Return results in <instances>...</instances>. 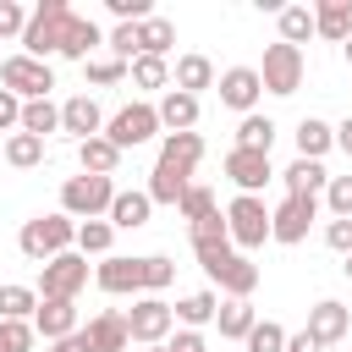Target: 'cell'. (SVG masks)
<instances>
[{
	"label": "cell",
	"instance_id": "11",
	"mask_svg": "<svg viewBox=\"0 0 352 352\" xmlns=\"http://www.w3.org/2000/svg\"><path fill=\"white\" fill-rule=\"evenodd\" d=\"M192 253H198V264L204 270H214L226 253H231V231H226V214L214 209V214H204L198 226H192Z\"/></svg>",
	"mask_w": 352,
	"mask_h": 352
},
{
	"label": "cell",
	"instance_id": "7",
	"mask_svg": "<svg viewBox=\"0 0 352 352\" xmlns=\"http://www.w3.org/2000/svg\"><path fill=\"white\" fill-rule=\"evenodd\" d=\"M170 324H176V314H170V302H160V297H138L132 314H126V336H132L138 346H160V341L170 336Z\"/></svg>",
	"mask_w": 352,
	"mask_h": 352
},
{
	"label": "cell",
	"instance_id": "19",
	"mask_svg": "<svg viewBox=\"0 0 352 352\" xmlns=\"http://www.w3.org/2000/svg\"><path fill=\"white\" fill-rule=\"evenodd\" d=\"M346 330H352V314H346L341 302H314V308H308V336H314L319 346L341 341Z\"/></svg>",
	"mask_w": 352,
	"mask_h": 352
},
{
	"label": "cell",
	"instance_id": "53",
	"mask_svg": "<svg viewBox=\"0 0 352 352\" xmlns=\"http://www.w3.org/2000/svg\"><path fill=\"white\" fill-rule=\"evenodd\" d=\"M286 352H324V346H319V341L302 330V336H286Z\"/></svg>",
	"mask_w": 352,
	"mask_h": 352
},
{
	"label": "cell",
	"instance_id": "28",
	"mask_svg": "<svg viewBox=\"0 0 352 352\" xmlns=\"http://www.w3.org/2000/svg\"><path fill=\"white\" fill-rule=\"evenodd\" d=\"M330 143H336V126H324V121H314V116L297 121V160H319Z\"/></svg>",
	"mask_w": 352,
	"mask_h": 352
},
{
	"label": "cell",
	"instance_id": "52",
	"mask_svg": "<svg viewBox=\"0 0 352 352\" xmlns=\"http://www.w3.org/2000/svg\"><path fill=\"white\" fill-rule=\"evenodd\" d=\"M50 352H88V341H82V330H72V336L50 341Z\"/></svg>",
	"mask_w": 352,
	"mask_h": 352
},
{
	"label": "cell",
	"instance_id": "33",
	"mask_svg": "<svg viewBox=\"0 0 352 352\" xmlns=\"http://www.w3.org/2000/svg\"><path fill=\"white\" fill-rule=\"evenodd\" d=\"M55 126H60V110H55L50 99H28V104H22V132L44 138V132H55Z\"/></svg>",
	"mask_w": 352,
	"mask_h": 352
},
{
	"label": "cell",
	"instance_id": "55",
	"mask_svg": "<svg viewBox=\"0 0 352 352\" xmlns=\"http://www.w3.org/2000/svg\"><path fill=\"white\" fill-rule=\"evenodd\" d=\"M346 60H352V33H346Z\"/></svg>",
	"mask_w": 352,
	"mask_h": 352
},
{
	"label": "cell",
	"instance_id": "57",
	"mask_svg": "<svg viewBox=\"0 0 352 352\" xmlns=\"http://www.w3.org/2000/svg\"><path fill=\"white\" fill-rule=\"evenodd\" d=\"M143 352H165V346H143Z\"/></svg>",
	"mask_w": 352,
	"mask_h": 352
},
{
	"label": "cell",
	"instance_id": "50",
	"mask_svg": "<svg viewBox=\"0 0 352 352\" xmlns=\"http://www.w3.org/2000/svg\"><path fill=\"white\" fill-rule=\"evenodd\" d=\"M6 126H22V99L0 88V132H6Z\"/></svg>",
	"mask_w": 352,
	"mask_h": 352
},
{
	"label": "cell",
	"instance_id": "15",
	"mask_svg": "<svg viewBox=\"0 0 352 352\" xmlns=\"http://www.w3.org/2000/svg\"><path fill=\"white\" fill-rule=\"evenodd\" d=\"M258 94H264V82H258L253 66H231V72L220 77V104H231V110H248V116H253Z\"/></svg>",
	"mask_w": 352,
	"mask_h": 352
},
{
	"label": "cell",
	"instance_id": "2",
	"mask_svg": "<svg viewBox=\"0 0 352 352\" xmlns=\"http://www.w3.org/2000/svg\"><path fill=\"white\" fill-rule=\"evenodd\" d=\"M110 198H116V182L110 176H72L66 187H60V209L66 214H77V220H99V214H110Z\"/></svg>",
	"mask_w": 352,
	"mask_h": 352
},
{
	"label": "cell",
	"instance_id": "14",
	"mask_svg": "<svg viewBox=\"0 0 352 352\" xmlns=\"http://www.w3.org/2000/svg\"><path fill=\"white\" fill-rule=\"evenodd\" d=\"M104 38H99V28H94V16H66V28H60V50L55 55H66V60H94V50H99Z\"/></svg>",
	"mask_w": 352,
	"mask_h": 352
},
{
	"label": "cell",
	"instance_id": "21",
	"mask_svg": "<svg viewBox=\"0 0 352 352\" xmlns=\"http://www.w3.org/2000/svg\"><path fill=\"white\" fill-rule=\"evenodd\" d=\"M280 176H286V192H292V198H314L319 187H330V170H324L319 160H292Z\"/></svg>",
	"mask_w": 352,
	"mask_h": 352
},
{
	"label": "cell",
	"instance_id": "41",
	"mask_svg": "<svg viewBox=\"0 0 352 352\" xmlns=\"http://www.w3.org/2000/svg\"><path fill=\"white\" fill-rule=\"evenodd\" d=\"M248 352H286V330H280L275 319L253 324V330H248Z\"/></svg>",
	"mask_w": 352,
	"mask_h": 352
},
{
	"label": "cell",
	"instance_id": "20",
	"mask_svg": "<svg viewBox=\"0 0 352 352\" xmlns=\"http://www.w3.org/2000/svg\"><path fill=\"white\" fill-rule=\"evenodd\" d=\"M94 280L99 292H143V258H104Z\"/></svg>",
	"mask_w": 352,
	"mask_h": 352
},
{
	"label": "cell",
	"instance_id": "23",
	"mask_svg": "<svg viewBox=\"0 0 352 352\" xmlns=\"http://www.w3.org/2000/svg\"><path fill=\"white\" fill-rule=\"evenodd\" d=\"M314 33L346 44V33H352V0H324V6L314 11Z\"/></svg>",
	"mask_w": 352,
	"mask_h": 352
},
{
	"label": "cell",
	"instance_id": "27",
	"mask_svg": "<svg viewBox=\"0 0 352 352\" xmlns=\"http://www.w3.org/2000/svg\"><path fill=\"white\" fill-rule=\"evenodd\" d=\"M198 88H214V66L204 55H182L176 60V94H192L198 99Z\"/></svg>",
	"mask_w": 352,
	"mask_h": 352
},
{
	"label": "cell",
	"instance_id": "22",
	"mask_svg": "<svg viewBox=\"0 0 352 352\" xmlns=\"http://www.w3.org/2000/svg\"><path fill=\"white\" fill-rule=\"evenodd\" d=\"M154 116H160V126H170V132H192V121H198V99L170 88V94L154 104Z\"/></svg>",
	"mask_w": 352,
	"mask_h": 352
},
{
	"label": "cell",
	"instance_id": "10",
	"mask_svg": "<svg viewBox=\"0 0 352 352\" xmlns=\"http://www.w3.org/2000/svg\"><path fill=\"white\" fill-rule=\"evenodd\" d=\"M314 220H319V198H292L286 192V204L270 214V236L275 242H302Z\"/></svg>",
	"mask_w": 352,
	"mask_h": 352
},
{
	"label": "cell",
	"instance_id": "26",
	"mask_svg": "<svg viewBox=\"0 0 352 352\" xmlns=\"http://www.w3.org/2000/svg\"><path fill=\"white\" fill-rule=\"evenodd\" d=\"M148 192H116L110 198V226H121V231H138L143 220H148Z\"/></svg>",
	"mask_w": 352,
	"mask_h": 352
},
{
	"label": "cell",
	"instance_id": "56",
	"mask_svg": "<svg viewBox=\"0 0 352 352\" xmlns=\"http://www.w3.org/2000/svg\"><path fill=\"white\" fill-rule=\"evenodd\" d=\"M346 280H352V253H346Z\"/></svg>",
	"mask_w": 352,
	"mask_h": 352
},
{
	"label": "cell",
	"instance_id": "30",
	"mask_svg": "<svg viewBox=\"0 0 352 352\" xmlns=\"http://www.w3.org/2000/svg\"><path fill=\"white\" fill-rule=\"evenodd\" d=\"M270 143H275V121H270V116H242V126H236V148L270 154Z\"/></svg>",
	"mask_w": 352,
	"mask_h": 352
},
{
	"label": "cell",
	"instance_id": "42",
	"mask_svg": "<svg viewBox=\"0 0 352 352\" xmlns=\"http://www.w3.org/2000/svg\"><path fill=\"white\" fill-rule=\"evenodd\" d=\"M33 346V324L28 319H0V352H28Z\"/></svg>",
	"mask_w": 352,
	"mask_h": 352
},
{
	"label": "cell",
	"instance_id": "9",
	"mask_svg": "<svg viewBox=\"0 0 352 352\" xmlns=\"http://www.w3.org/2000/svg\"><path fill=\"white\" fill-rule=\"evenodd\" d=\"M154 132H160L154 104H126V110H116V116H110V126H104V138H110L116 148H138V143H148Z\"/></svg>",
	"mask_w": 352,
	"mask_h": 352
},
{
	"label": "cell",
	"instance_id": "46",
	"mask_svg": "<svg viewBox=\"0 0 352 352\" xmlns=\"http://www.w3.org/2000/svg\"><path fill=\"white\" fill-rule=\"evenodd\" d=\"M330 209H336V220H352V176H330Z\"/></svg>",
	"mask_w": 352,
	"mask_h": 352
},
{
	"label": "cell",
	"instance_id": "34",
	"mask_svg": "<svg viewBox=\"0 0 352 352\" xmlns=\"http://www.w3.org/2000/svg\"><path fill=\"white\" fill-rule=\"evenodd\" d=\"M6 160H11L16 170L38 165V160H44V138H33V132H11V138H6Z\"/></svg>",
	"mask_w": 352,
	"mask_h": 352
},
{
	"label": "cell",
	"instance_id": "24",
	"mask_svg": "<svg viewBox=\"0 0 352 352\" xmlns=\"http://www.w3.org/2000/svg\"><path fill=\"white\" fill-rule=\"evenodd\" d=\"M60 126H66V132H77V138H99V104H94L88 94L66 99V104H60Z\"/></svg>",
	"mask_w": 352,
	"mask_h": 352
},
{
	"label": "cell",
	"instance_id": "6",
	"mask_svg": "<svg viewBox=\"0 0 352 352\" xmlns=\"http://www.w3.org/2000/svg\"><path fill=\"white\" fill-rule=\"evenodd\" d=\"M226 231H231V242H242V248H264V236H270V209H264V198H231V209H226Z\"/></svg>",
	"mask_w": 352,
	"mask_h": 352
},
{
	"label": "cell",
	"instance_id": "3",
	"mask_svg": "<svg viewBox=\"0 0 352 352\" xmlns=\"http://www.w3.org/2000/svg\"><path fill=\"white\" fill-rule=\"evenodd\" d=\"M66 16H72L66 0H38V11H33L28 28H22V44H28L33 60H44V55L60 50V28H66Z\"/></svg>",
	"mask_w": 352,
	"mask_h": 352
},
{
	"label": "cell",
	"instance_id": "54",
	"mask_svg": "<svg viewBox=\"0 0 352 352\" xmlns=\"http://www.w3.org/2000/svg\"><path fill=\"white\" fill-rule=\"evenodd\" d=\"M336 143H341V148H346V154H352V116H346V121H341V126H336Z\"/></svg>",
	"mask_w": 352,
	"mask_h": 352
},
{
	"label": "cell",
	"instance_id": "4",
	"mask_svg": "<svg viewBox=\"0 0 352 352\" xmlns=\"http://www.w3.org/2000/svg\"><path fill=\"white\" fill-rule=\"evenodd\" d=\"M258 82H264V94H297L302 88V50H292V44H270L264 50V66H258Z\"/></svg>",
	"mask_w": 352,
	"mask_h": 352
},
{
	"label": "cell",
	"instance_id": "35",
	"mask_svg": "<svg viewBox=\"0 0 352 352\" xmlns=\"http://www.w3.org/2000/svg\"><path fill=\"white\" fill-rule=\"evenodd\" d=\"M214 308H220V302H214V292H192V297H182L170 314H176L182 324H192V330H198V324H209V319H214Z\"/></svg>",
	"mask_w": 352,
	"mask_h": 352
},
{
	"label": "cell",
	"instance_id": "36",
	"mask_svg": "<svg viewBox=\"0 0 352 352\" xmlns=\"http://www.w3.org/2000/svg\"><path fill=\"white\" fill-rule=\"evenodd\" d=\"M33 308H38L33 286H0V319H28Z\"/></svg>",
	"mask_w": 352,
	"mask_h": 352
},
{
	"label": "cell",
	"instance_id": "31",
	"mask_svg": "<svg viewBox=\"0 0 352 352\" xmlns=\"http://www.w3.org/2000/svg\"><path fill=\"white\" fill-rule=\"evenodd\" d=\"M187 187H192L187 176H176V170L154 165V176H148V204H182V192H187Z\"/></svg>",
	"mask_w": 352,
	"mask_h": 352
},
{
	"label": "cell",
	"instance_id": "1",
	"mask_svg": "<svg viewBox=\"0 0 352 352\" xmlns=\"http://www.w3.org/2000/svg\"><path fill=\"white\" fill-rule=\"evenodd\" d=\"M16 242H22L28 258H44V264H50V258H60V253L77 242V226H72V214H38V220L22 226Z\"/></svg>",
	"mask_w": 352,
	"mask_h": 352
},
{
	"label": "cell",
	"instance_id": "39",
	"mask_svg": "<svg viewBox=\"0 0 352 352\" xmlns=\"http://www.w3.org/2000/svg\"><path fill=\"white\" fill-rule=\"evenodd\" d=\"M132 82H138V88H165L170 72H165L160 55H138V60H132Z\"/></svg>",
	"mask_w": 352,
	"mask_h": 352
},
{
	"label": "cell",
	"instance_id": "8",
	"mask_svg": "<svg viewBox=\"0 0 352 352\" xmlns=\"http://www.w3.org/2000/svg\"><path fill=\"white\" fill-rule=\"evenodd\" d=\"M82 286H88V258H82V253H60V258H50V264H44L38 297H60V302H72Z\"/></svg>",
	"mask_w": 352,
	"mask_h": 352
},
{
	"label": "cell",
	"instance_id": "47",
	"mask_svg": "<svg viewBox=\"0 0 352 352\" xmlns=\"http://www.w3.org/2000/svg\"><path fill=\"white\" fill-rule=\"evenodd\" d=\"M104 6H110L121 22H148V16H154V11H148V0H104Z\"/></svg>",
	"mask_w": 352,
	"mask_h": 352
},
{
	"label": "cell",
	"instance_id": "13",
	"mask_svg": "<svg viewBox=\"0 0 352 352\" xmlns=\"http://www.w3.org/2000/svg\"><path fill=\"white\" fill-rule=\"evenodd\" d=\"M204 275H209L214 286H226L231 297H242V302H248V292L258 286V264H253V258H242V253H226V258H220L214 270H204Z\"/></svg>",
	"mask_w": 352,
	"mask_h": 352
},
{
	"label": "cell",
	"instance_id": "17",
	"mask_svg": "<svg viewBox=\"0 0 352 352\" xmlns=\"http://www.w3.org/2000/svg\"><path fill=\"white\" fill-rule=\"evenodd\" d=\"M82 341H88V352H126V314H94L88 324H82Z\"/></svg>",
	"mask_w": 352,
	"mask_h": 352
},
{
	"label": "cell",
	"instance_id": "12",
	"mask_svg": "<svg viewBox=\"0 0 352 352\" xmlns=\"http://www.w3.org/2000/svg\"><path fill=\"white\" fill-rule=\"evenodd\" d=\"M226 176H231V182H236L248 198H258V187H264L275 170H270V154H253V148H231V154H226Z\"/></svg>",
	"mask_w": 352,
	"mask_h": 352
},
{
	"label": "cell",
	"instance_id": "43",
	"mask_svg": "<svg viewBox=\"0 0 352 352\" xmlns=\"http://www.w3.org/2000/svg\"><path fill=\"white\" fill-rule=\"evenodd\" d=\"M138 28H143V22H121V28L110 33V44H116L121 60H138V55H143V33H138Z\"/></svg>",
	"mask_w": 352,
	"mask_h": 352
},
{
	"label": "cell",
	"instance_id": "29",
	"mask_svg": "<svg viewBox=\"0 0 352 352\" xmlns=\"http://www.w3.org/2000/svg\"><path fill=\"white\" fill-rule=\"evenodd\" d=\"M214 319H220V336H226V341H248V330L258 324V319H253V308H248L242 297L220 302V308H214Z\"/></svg>",
	"mask_w": 352,
	"mask_h": 352
},
{
	"label": "cell",
	"instance_id": "32",
	"mask_svg": "<svg viewBox=\"0 0 352 352\" xmlns=\"http://www.w3.org/2000/svg\"><path fill=\"white\" fill-rule=\"evenodd\" d=\"M308 33H314V11H308V6H280V44L297 50Z\"/></svg>",
	"mask_w": 352,
	"mask_h": 352
},
{
	"label": "cell",
	"instance_id": "48",
	"mask_svg": "<svg viewBox=\"0 0 352 352\" xmlns=\"http://www.w3.org/2000/svg\"><path fill=\"white\" fill-rule=\"evenodd\" d=\"M22 28H28V11H22L16 0H0V38H6V33H22Z\"/></svg>",
	"mask_w": 352,
	"mask_h": 352
},
{
	"label": "cell",
	"instance_id": "45",
	"mask_svg": "<svg viewBox=\"0 0 352 352\" xmlns=\"http://www.w3.org/2000/svg\"><path fill=\"white\" fill-rule=\"evenodd\" d=\"M170 275H176V264H170V258H160V253H154V258H143V292H165V286H170Z\"/></svg>",
	"mask_w": 352,
	"mask_h": 352
},
{
	"label": "cell",
	"instance_id": "40",
	"mask_svg": "<svg viewBox=\"0 0 352 352\" xmlns=\"http://www.w3.org/2000/svg\"><path fill=\"white\" fill-rule=\"evenodd\" d=\"M176 209H182V220H187V226H198L204 214H214V192H209V187H187Z\"/></svg>",
	"mask_w": 352,
	"mask_h": 352
},
{
	"label": "cell",
	"instance_id": "5",
	"mask_svg": "<svg viewBox=\"0 0 352 352\" xmlns=\"http://www.w3.org/2000/svg\"><path fill=\"white\" fill-rule=\"evenodd\" d=\"M0 82H6V94H16V99H50V88H55L50 66L33 60V55H11V60H0Z\"/></svg>",
	"mask_w": 352,
	"mask_h": 352
},
{
	"label": "cell",
	"instance_id": "51",
	"mask_svg": "<svg viewBox=\"0 0 352 352\" xmlns=\"http://www.w3.org/2000/svg\"><path fill=\"white\" fill-rule=\"evenodd\" d=\"M165 352H204V336H198V330H182V336L165 346Z\"/></svg>",
	"mask_w": 352,
	"mask_h": 352
},
{
	"label": "cell",
	"instance_id": "18",
	"mask_svg": "<svg viewBox=\"0 0 352 352\" xmlns=\"http://www.w3.org/2000/svg\"><path fill=\"white\" fill-rule=\"evenodd\" d=\"M33 330H38L44 341H60V336L77 330V308L60 302V297H38V308H33Z\"/></svg>",
	"mask_w": 352,
	"mask_h": 352
},
{
	"label": "cell",
	"instance_id": "44",
	"mask_svg": "<svg viewBox=\"0 0 352 352\" xmlns=\"http://www.w3.org/2000/svg\"><path fill=\"white\" fill-rule=\"evenodd\" d=\"M88 66V82H121L126 77V60L121 55H94V60H82Z\"/></svg>",
	"mask_w": 352,
	"mask_h": 352
},
{
	"label": "cell",
	"instance_id": "38",
	"mask_svg": "<svg viewBox=\"0 0 352 352\" xmlns=\"http://www.w3.org/2000/svg\"><path fill=\"white\" fill-rule=\"evenodd\" d=\"M110 236H116L110 220H82V226H77V248H82V258H88V253H110Z\"/></svg>",
	"mask_w": 352,
	"mask_h": 352
},
{
	"label": "cell",
	"instance_id": "49",
	"mask_svg": "<svg viewBox=\"0 0 352 352\" xmlns=\"http://www.w3.org/2000/svg\"><path fill=\"white\" fill-rule=\"evenodd\" d=\"M324 242H330L336 253H352V220H330V226H324Z\"/></svg>",
	"mask_w": 352,
	"mask_h": 352
},
{
	"label": "cell",
	"instance_id": "16",
	"mask_svg": "<svg viewBox=\"0 0 352 352\" xmlns=\"http://www.w3.org/2000/svg\"><path fill=\"white\" fill-rule=\"evenodd\" d=\"M198 160H204V138H198V132H170V138L160 143V160H154V165H165V170H176V176H192Z\"/></svg>",
	"mask_w": 352,
	"mask_h": 352
},
{
	"label": "cell",
	"instance_id": "25",
	"mask_svg": "<svg viewBox=\"0 0 352 352\" xmlns=\"http://www.w3.org/2000/svg\"><path fill=\"white\" fill-rule=\"evenodd\" d=\"M77 160H82L88 176H110V170L121 165V148H116L110 138H82V143H77Z\"/></svg>",
	"mask_w": 352,
	"mask_h": 352
},
{
	"label": "cell",
	"instance_id": "37",
	"mask_svg": "<svg viewBox=\"0 0 352 352\" xmlns=\"http://www.w3.org/2000/svg\"><path fill=\"white\" fill-rule=\"evenodd\" d=\"M138 33H143V55H160V60H165V50L176 44V28H170L165 16H148Z\"/></svg>",
	"mask_w": 352,
	"mask_h": 352
}]
</instances>
